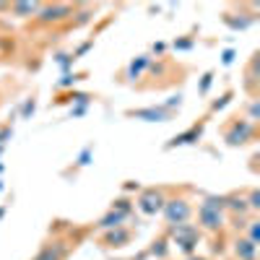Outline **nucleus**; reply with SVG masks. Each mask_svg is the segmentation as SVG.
I'll return each mask as SVG.
<instances>
[{"label":"nucleus","instance_id":"1","mask_svg":"<svg viewBox=\"0 0 260 260\" xmlns=\"http://www.w3.org/2000/svg\"><path fill=\"white\" fill-rule=\"evenodd\" d=\"M198 224L208 232H219L224 226V198H216V195L206 198L198 211Z\"/></svg>","mask_w":260,"mask_h":260},{"label":"nucleus","instance_id":"14","mask_svg":"<svg viewBox=\"0 0 260 260\" xmlns=\"http://www.w3.org/2000/svg\"><path fill=\"white\" fill-rule=\"evenodd\" d=\"M247 208H250V211H257V208H260V190H250Z\"/></svg>","mask_w":260,"mask_h":260},{"label":"nucleus","instance_id":"9","mask_svg":"<svg viewBox=\"0 0 260 260\" xmlns=\"http://www.w3.org/2000/svg\"><path fill=\"white\" fill-rule=\"evenodd\" d=\"M232 211V213H237V216H245L250 208H247V201L245 198H237V195H229V198H224V211Z\"/></svg>","mask_w":260,"mask_h":260},{"label":"nucleus","instance_id":"7","mask_svg":"<svg viewBox=\"0 0 260 260\" xmlns=\"http://www.w3.org/2000/svg\"><path fill=\"white\" fill-rule=\"evenodd\" d=\"M234 255L240 260H255L257 257V245L250 242L247 237H240V240L234 242Z\"/></svg>","mask_w":260,"mask_h":260},{"label":"nucleus","instance_id":"3","mask_svg":"<svg viewBox=\"0 0 260 260\" xmlns=\"http://www.w3.org/2000/svg\"><path fill=\"white\" fill-rule=\"evenodd\" d=\"M252 136H255V127H252L250 120H237V122H232V125L226 127V133H224V138H226L229 146H242V143H247Z\"/></svg>","mask_w":260,"mask_h":260},{"label":"nucleus","instance_id":"12","mask_svg":"<svg viewBox=\"0 0 260 260\" xmlns=\"http://www.w3.org/2000/svg\"><path fill=\"white\" fill-rule=\"evenodd\" d=\"M122 219H125L122 211H112L110 216H104V219H102V226H104V229H117V226L122 224Z\"/></svg>","mask_w":260,"mask_h":260},{"label":"nucleus","instance_id":"16","mask_svg":"<svg viewBox=\"0 0 260 260\" xmlns=\"http://www.w3.org/2000/svg\"><path fill=\"white\" fill-rule=\"evenodd\" d=\"M201 260H203V257H201Z\"/></svg>","mask_w":260,"mask_h":260},{"label":"nucleus","instance_id":"4","mask_svg":"<svg viewBox=\"0 0 260 260\" xmlns=\"http://www.w3.org/2000/svg\"><path fill=\"white\" fill-rule=\"evenodd\" d=\"M68 16H73V6H68V3L42 6V8H39V13H37V18L42 21V24H57V21L68 18Z\"/></svg>","mask_w":260,"mask_h":260},{"label":"nucleus","instance_id":"13","mask_svg":"<svg viewBox=\"0 0 260 260\" xmlns=\"http://www.w3.org/2000/svg\"><path fill=\"white\" fill-rule=\"evenodd\" d=\"M130 115H136V117H148V120H167L169 115L164 110H138V112H130Z\"/></svg>","mask_w":260,"mask_h":260},{"label":"nucleus","instance_id":"6","mask_svg":"<svg viewBox=\"0 0 260 260\" xmlns=\"http://www.w3.org/2000/svg\"><path fill=\"white\" fill-rule=\"evenodd\" d=\"M172 237H175V242L185 250V252H190L195 245H198V229L195 226H190V224H180V226H172Z\"/></svg>","mask_w":260,"mask_h":260},{"label":"nucleus","instance_id":"8","mask_svg":"<svg viewBox=\"0 0 260 260\" xmlns=\"http://www.w3.org/2000/svg\"><path fill=\"white\" fill-rule=\"evenodd\" d=\"M62 255H65V247L60 245V242H52V245H45L39 250V255L34 257V260H62Z\"/></svg>","mask_w":260,"mask_h":260},{"label":"nucleus","instance_id":"15","mask_svg":"<svg viewBox=\"0 0 260 260\" xmlns=\"http://www.w3.org/2000/svg\"><path fill=\"white\" fill-rule=\"evenodd\" d=\"M247 240L257 245V240H260V226H257V221H250V237H247Z\"/></svg>","mask_w":260,"mask_h":260},{"label":"nucleus","instance_id":"2","mask_svg":"<svg viewBox=\"0 0 260 260\" xmlns=\"http://www.w3.org/2000/svg\"><path fill=\"white\" fill-rule=\"evenodd\" d=\"M161 211H164L167 224H172V226L187 224V219L192 216V208H190V203L185 198H169V201H164Z\"/></svg>","mask_w":260,"mask_h":260},{"label":"nucleus","instance_id":"5","mask_svg":"<svg viewBox=\"0 0 260 260\" xmlns=\"http://www.w3.org/2000/svg\"><path fill=\"white\" fill-rule=\"evenodd\" d=\"M161 206H164V192L161 190H156V187H148V190H143L141 192V198H138V208L143 211V213H159L161 211Z\"/></svg>","mask_w":260,"mask_h":260},{"label":"nucleus","instance_id":"10","mask_svg":"<svg viewBox=\"0 0 260 260\" xmlns=\"http://www.w3.org/2000/svg\"><path fill=\"white\" fill-rule=\"evenodd\" d=\"M39 8H42V3H13V6H11V11H13L16 16H21V18L37 16V13H39Z\"/></svg>","mask_w":260,"mask_h":260},{"label":"nucleus","instance_id":"11","mask_svg":"<svg viewBox=\"0 0 260 260\" xmlns=\"http://www.w3.org/2000/svg\"><path fill=\"white\" fill-rule=\"evenodd\" d=\"M127 240H130V234H127L125 229H120V226L107 234V245H110V247H122Z\"/></svg>","mask_w":260,"mask_h":260}]
</instances>
